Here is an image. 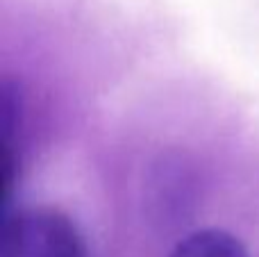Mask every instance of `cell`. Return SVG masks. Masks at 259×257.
<instances>
[{"label": "cell", "mask_w": 259, "mask_h": 257, "mask_svg": "<svg viewBox=\"0 0 259 257\" xmlns=\"http://www.w3.org/2000/svg\"><path fill=\"white\" fill-rule=\"evenodd\" d=\"M0 257H87L77 226L55 207L3 212Z\"/></svg>", "instance_id": "obj_1"}, {"label": "cell", "mask_w": 259, "mask_h": 257, "mask_svg": "<svg viewBox=\"0 0 259 257\" xmlns=\"http://www.w3.org/2000/svg\"><path fill=\"white\" fill-rule=\"evenodd\" d=\"M168 257H248L246 246L219 228H205L187 235Z\"/></svg>", "instance_id": "obj_2"}]
</instances>
